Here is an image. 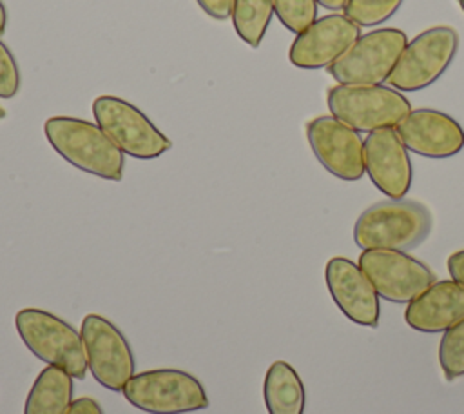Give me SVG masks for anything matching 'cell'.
I'll return each instance as SVG.
<instances>
[{
	"instance_id": "6da1fadb",
	"label": "cell",
	"mask_w": 464,
	"mask_h": 414,
	"mask_svg": "<svg viewBox=\"0 0 464 414\" xmlns=\"http://www.w3.org/2000/svg\"><path fill=\"white\" fill-rule=\"evenodd\" d=\"M430 211L415 200H384L361 212L353 225V240L362 251H410L431 232Z\"/></svg>"
},
{
	"instance_id": "7a4b0ae2",
	"label": "cell",
	"mask_w": 464,
	"mask_h": 414,
	"mask_svg": "<svg viewBox=\"0 0 464 414\" xmlns=\"http://www.w3.org/2000/svg\"><path fill=\"white\" fill-rule=\"evenodd\" d=\"M44 131L51 147L76 169L111 182L121 180L123 153L98 123L74 116H51Z\"/></svg>"
},
{
	"instance_id": "3957f363",
	"label": "cell",
	"mask_w": 464,
	"mask_h": 414,
	"mask_svg": "<svg viewBox=\"0 0 464 414\" xmlns=\"http://www.w3.org/2000/svg\"><path fill=\"white\" fill-rule=\"evenodd\" d=\"M14 325L25 347L47 365L63 369L76 380L87 374V360L82 334L44 309H22L16 312Z\"/></svg>"
},
{
	"instance_id": "277c9868",
	"label": "cell",
	"mask_w": 464,
	"mask_h": 414,
	"mask_svg": "<svg viewBox=\"0 0 464 414\" xmlns=\"http://www.w3.org/2000/svg\"><path fill=\"white\" fill-rule=\"evenodd\" d=\"M326 104L337 120L357 133H373L382 127H395L411 113L408 98L386 85H334Z\"/></svg>"
},
{
	"instance_id": "5b68a950",
	"label": "cell",
	"mask_w": 464,
	"mask_h": 414,
	"mask_svg": "<svg viewBox=\"0 0 464 414\" xmlns=\"http://www.w3.org/2000/svg\"><path fill=\"white\" fill-rule=\"evenodd\" d=\"M121 392L130 405L149 414H187L208 407L201 381L179 369L138 372Z\"/></svg>"
},
{
	"instance_id": "8992f818",
	"label": "cell",
	"mask_w": 464,
	"mask_h": 414,
	"mask_svg": "<svg viewBox=\"0 0 464 414\" xmlns=\"http://www.w3.org/2000/svg\"><path fill=\"white\" fill-rule=\"evenodd\" d=\"M408 36L395 27L370 31L339 56L328 73L335 82L344 85H381L392 74L399 56L402 54Z\"/></svg>"
},
{
	"instance_id": "52a82bcc",
	"label": "cell",
	"mask_w": 464,
	"mask_h": 414,
	"mask_svg": "<svg viewBox=\"0 0 464 414\" xmlns=\"http://www.w3.org/2000/svg\"><path fill=\"white\" fill-rule=\"evenodd\" d=\"M459 49V34L450 25H435L410 40L386 84L397 91H420L450 67Z\"/></svg>"
},
{
	"instance_id": "ba28073f",
	"label": "cell",
	"mask_w": 464,
	"mask_h": 414,
	"mask_svg": "<svg viewBox=\"0 0 464 414\" xmlns=\"http://www.w3.org/2000/svg\"><path fill=\"white\" fill-rule=\"evenodd\" d=\"M98 127L112 143L132 158L152 160L167 153L172 142L132 104L123 98L103 94L92 102Z\"/></svg>"
},
{
	"instance_id": "9c48e42d",
	"label": "cell",
	"mask_w": 464,
	"mask_h": 414,
	"mask_svg": "<svg viewBox=\"0 0 464 414\" xmlns=\"http://www.w3.org/2000/svg\"><path fill=\"white\" fill-rule=\"evenodd\" d=\"M82 341L87 369L109 390H123L134 376L132 349L123 332L100 314H87L82 321Z\"/></svg>"
},
{
	"instance_id": "30bf717a",
	"label": "cell",
	"mask_w": 464,
	"mask_h": 414,
	"mask_svg": "<svg viewBox=\"0 0 464 414\" xmlns=\"http://www.w3.org/2000/svg\"><path fill=\"white\" fill-rule=\"evenodd\" d=\"M357 265L377 294L393 303H410L435 283L431 269L402 251L368 249L361 252Z\"/></svg>"
},
{
	"instance_id": "8fae6325",
	"label": "cell",
	"mask_w": 464,
	"mask_h": 414,
	"mask_svg": "<svg viewBox=\"0 0 464 414\" xmlns=\"http://www.w3.org/2000/svg\"><path fill=\"white\" fill-rule=\"evenodd\" d=\"M306 138L315 158L334 176L355 182L366 172L364 142L355 129L335 116H317L308 122Z\"/></svg>"
},
{
	"instance_id": "7c38bea8",
	"label": "cell",
	"mask_w": 464,
	"mask_h": 414,
	"mask_svg": "<svg viewBox=\"0 0 464 414\" xmlns=\"http://www.w3.org/2000/svg\"><path fill=\"white\" fill-rule=\"evenodd\" d=\"M361 36V27L346 15L330 13L317 18L290 45L288 58L301 69L330 67Z\"/></svg>"
},
{
	"instance_id": "4fadbf2b",
	"label": "cell",
	"mask_w": 464,
	"mask_h": 414,
	"mask_svg": "<svg viewBox=\"0 0 464 414\" xmlns=\"http://www.w3.org/2000/svg\"><path fill=\"white\" fill-rule=\"evenodd\" d=\"M324 278L334 301L348 320L372 329L379 325V294L357 263L334 256L326 263Z\"/></svg>"
},
{
	"instance_id": "5bb4252c",
	"label": "cell",
	"mask_w": 464,
	"mask_h": 414,
	"mask_svg": "<svg viewBox=\"0 0 464 414\" xmlns=\"http://www.w3.org/2000/svg\"><path fill=\"white\" fill-rule=\"evenodd\" d=\"M364 169L373 185L392 200L404 198L411 187L408 149L393 127L368 133L364 140Z\"/></svg>"
},
{
	"instance_id": "9a60e30c",
	"label": "cell",
	"mask_w": 464,
	"mask_h": 414,
	"mask_svg": "<svg viewBox=\"0 0 464 414\" xmlns=\"http://www.w3.org/2000/svg\"><path fill=\"white\" fill-rule=\"evenodd\" d=\"M406 149L426 158H450L464 149V129L437 109H415L395 125Z\"/></svg>"
},
{
	"instance_id": "2e32d148",
	"label": "cell",
	"mask_w": 464,
	"mask_h": 414,
	"mask_svg": "<svg viewBox=\"0 0 464 414\" xmlns=\"http://www.w3.org/2000/svg\"><path fill=\"white\" fill-rule=\"evenodd\" d=\"M404 320L419 332L448 330L464 320V285L455 280L431 283L408 303Z\"/></svg>"
},
{
	"instance_id": "e0dca14e",
	"label": "cell",
	"mask_w": 464,
	"mask_h": 414,
	"mask_svg": "<svg viewBox=\"0 0 464 414\" xmlns=\"http://www.w3.org/2000/svg\"><path fill=\"white\" fill-rule=\"evenodd\" d=\"M72 376L63 369L47 365L34 380L24 414H67L72 405Z\"/></svg>"
},
{
	"instance_id": "ac0fdd59",
	"label": "cell",
	"mask_w": 464,
	"mask_h": 414,
	"mask_svg": "<svg viewBox=\"0 0 464 414\" xmlns=\"http://www.w3.org/2000/svg\"><path fill=\"white\" fill-rule=\"evenodd\" d=\"M263 396L268 414H303L306 394L295 369L286 361H274L263 383Z\"/></svg>"
},
{
	"instance_id": "d6986e66",
	"label": "cell",
	"mask_w": 464,
	"mask_h": 414,
	"mask_svg": "<svg viewBox=\"0 0 464 414\" xmlns=\"http://www.w3.org/2000/svg\"><path fill=\"white\" fill-rule=\"evenodd\" d=\"M274 15L272 0H234L232 24L237 36L250 47H259Z\"/></svg>"
},
{
	"instance_id": "ffe728a7",
	"label": "cell",
	"mask_w": 464,
	"mask_h": 414,
	"mask_svg": "<svg viewBox=\"0 0 464 414\" xmlns=\"http://www.w3.org/2000/svg\"><path fill=\"white\" fill-rule=\"evenodd\" d=\"M439 363L448 380L464 376V320L444 330L439 343Z\"/></svg>"
},
{
	"instance_id": "44dd1931",
	"label": "cell",
	"mask_w": 464,
	"mask_h": 414,
	"mask_svg": "<svg viewBox=\"0 0 464 414\" xmlns=\"http://www.w3.org/2000/svg\"><path fill=\"white\" fill-rule=\"evenodd\" d=\"M404 0H346L344 15L359 27H373L386 22Z\"/></svg>"
},
{
	"instance_id": "7402d4cb",
	"label": "cell",
	"mask_w": 464,
	"mask_h": 414,
	"mask_svg": "<svg viewBox=\"0 0 464 414\" xmlns=\"http://www.w3.org/2000/svg\"><path fill=\"white\" fill-rule=\"evenodd\" d=\"M279 22L292 33H303L317 20V0H272Z\"/></svg>"
},
{
	"instance_id": "603a6c76",
	"label": "cell",
	"mask_w": 464,
	"mask_h": 414,
	"mask_svg": "<svg viewBox=\"0 0 464 414\" xmlns=\"http://www.w3.org/2000/svg\"><path fill=\"white\" fill-rule=\"evenodd\" d=\"M20 87V73L13 53L0 40V98H13Z\"/></svg>"
},
{
	"instance_id": "cb8c5ba5",
	"label": "cell",
	"mask_w": 464,
	"mask_h": 414,
	"mask_svg": "<svg viewBox=\"0 0 464 414\" xmlns=\"http://www.w3.org/2000/svg\"><path fill=\"white\" fill-rule=\"evenodd\" d=\"M199 7L216 20H227L232 15L234 0H196Z\"/></svg>"
},
{
	"instance_id": "d4e9b609",
	"label": "cell",
	"mask_w": 464,
	"mask_h": 414,
	"mask_svg": "<svg viewBox=\"0 0 464 414\" xmlns=\"http://www.w3.org/2000/svg\"><path fill=\"white\" fill-rule=\"evenodd\" d=\"M67 414H103V410L92 398H78L72 401Z\"/></svg>"
},
{
	"instance_id": "484cf974",
	"label": "cell",
	"mask_w": 464,
	"mask_h": 414,
	"mask_svg": "<svg viewBox=\"0 0 464 414\" xmlns=\"http://www.w3.org/2000/svg\"><path fill=\"white\" fill-rule=\"evenodd\" d=\"M448 271L455 281L464 285V249L453 252L448 258Z\"/></svg>"
},
{
	"instance_id": "4316f807",
	"label": "cell",
	"mask_w": 464,
	"mask_h": 414,
	"mask_svg": "<svg viewBox=\"0 0 464 414\" xmlns=\"http://www.w3.org/2000/svg\"><path fill=\"white\" fill-rule=\"evenodd\" d=\"M317 4L330 11H339V9H344L346 0H317Z\"/></svg>"
},
{
	"instance_id": "83f0119b",
	"label": "cell",
	"mask_w": 464,
	"mask_h": 414,
	"mask_svg": "<svg viewBox=\"0 0 464 414\" xmlns=\"http://www.w3.org/2000/svg\"><path fill=\"white\" fill-rule=\"evenodd\" d=\"M5 25H7V11H5V5L0 0V34H4Z\"/></svg>"
},
{
	"instance_id": "f1b7e54d",
	"label": "cell",
	"mask_w": 464,
	"mask_h": 414,
	"mask_svg": "<svg viewBox=\"0 0 464 414\" xmlns=\"http://www.w3.org/2000/svg\"><path fill=\"white\" fill-rule=\"evenodd\" d=\"M4 116H5V111H4V109H2V107H0V120H2V118H4Z\"/></svg>"
},
{
	"instance_id": "f546056e",
	"label": "cell",
	"mask_w": 464,
	"mask_h": 414,
	"mask_svg": "<svg viewBox=\"0 0 464 414\" xmlns=\"http://www.w3.org/2000/svg\"><path fill=\"white\" fill-rule=\"evenodd\" d=\"M459 2V5H460V9L464 11V0H457Z\"/></svg>"
}]
</instances>
